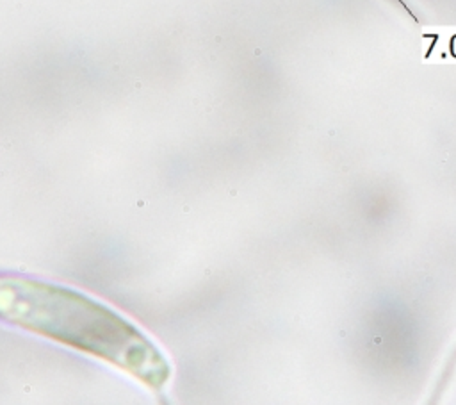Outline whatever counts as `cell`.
<instances>
[{
	"mask_svg": "<svg viewBox=\"0 0 456 405\" xmlns=\"http://www.w3.org/2000/svg\"><path fill=\"white\" fill-rule=\"evenodd\" d=\"M0 318L109 360L150 387L169 380L167 360L144 334L112 309L68 287L0 277Z\"/></svg>",
	"mask_w": 456,
	"mask_h": 405,
	"instance_id": "obj_1",
	"label": "cell"
}]
</instances>
